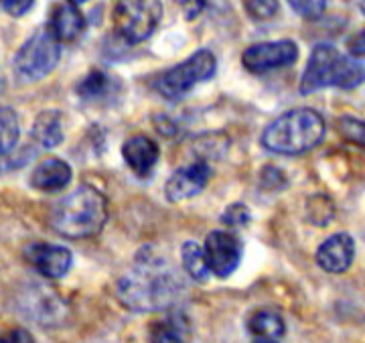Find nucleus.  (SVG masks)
I'll return each instance as SVG.
<instances>
[{"instance_id": "20", "label": "nucleus", "mask_w": 365, "mask_h": 343, "mask_svg": "<svg viewBox=\"0 0 365 343\" xmlns=\"http://www.w3.org/2000/svg\"><path fill=\"white\" fill-rule=\"evenodd\" d=\"M182 270L189 278L197 282H205L209 278V268L203 256V248L197 242H185L181 248Z\"/></svg>"}, {"instance_id": "8", "label": "nucleus", "mask_w": 365, "mask_h": 343, "mask_svg": "<svg viewBox=\"0 0 365 343\" xmlns=\"http://www.w3.org/2000/svg\"><path fill=\"white\" fill-rule=\"evenodd\" d=\"M203 256L209 272L217 278H227L242 262V240L234 232L215 230L205 237Z\"/></svg>"}, {"instance_id": "25", "label": "nucleus", "mask_w": 365, "mask_h": 343, "mask_svg": "<svg viewBox=\"0 0 365 343\" xmlns=\"http://www.w3.org/2000/svg\"><path fill=\"white\" fill-rule=\"evenodd\" d=\"M244 6H246V13L256 21H266L278 11V2H270V0H266V2H244Z\"/></svg>"}, {"instance_id": "23", "label": "nucleus", "mask_w": 365, "mask_h": 343, "mask_svg": "<svg viewBox=\"0 0 365 343\" xmlns=\"http://www.w3.org/2000/svg\"><path fill=\"white\" fill-rule=\"evenodd\" d=\"M250 217L252 213L244 203H234L222 213V222L227 227H244L250 222Z\"/></svg>"}, {"instance_id": "2", "label": "nucleus", "mask_w": 365, "mask_h": 343, "mask_svg": "<svg viewBox=\"0 0 365 343\" xmlns=\"http://www.w3.org/2000/svg\"><path fill=\"white\" fill-rule=\"evenodd\" d=\"M108 222V199L91 187L81 185L69 195L61 198L51 208L49 224L59 236L69 240H83L102 232Z\"/></svg>"}, {"instance_id": "18", "label": "nucleus", "mask_w": 365, "mask_h": 343, "mask_svg": "<svg viewBox=\"0 0 365 343\" xmlns=\"http://www.w3.org/2000/svg\"><path fill=\"white\" fill-rule=\"evenodd\" d=\"M116 90L118 83L114 81V78L110 73L102 71V69H91L76 88L79 98L86 100V102H98V100L112 98Z\"/></svg>"}, {"instance_id": "4", "label": "nucleus", "mask_w": 365, "mask_h": 343, "mask_svg": "<svg viewBox=\"0 0 365 343\" xmlns=\"http://www.w3.org/2000/svg\"><path fill=\"white\" fill-rule=\"evenodd\" d=\"M365 81V67L331 45H314L309 63L300 78V93H313L321 88L353 90Z\"/></svg>"}, {"instance_id": "17", "label": "nucleus", "mask_w": 365, "mask_h": 343, "mask_svg": "<svg viewBox=\"0 0 365 343\" xmlns=\"http://www.w3.org/2000/svg\"><path fill=\"white\" fill-rule=\"evenodd\" d=\"M33 140L41 148H55L63 140V128H61V114L57 110H45L33 122L31 128Z\"/></svg>"}, {"instance_id": "11", "label": "nucleus", "mask_w": 365, "mask_h": 343, "mask_svg": "<svg viewBox=\"0 0 365 343\" xmlns=\"http://www.w3.org/2000/svg\"><path fill=\"white\" fill-rule=\"evenodd\" d=\"M26 262L31 264L41 277L45 278H61L66 277L71 268V252L57 246V244H49V242H33L25 248Z\"/></svg>"}, {"instance_id": "29", "label": "nucleus", "mask_w": 365, "mask_h": 343, "mask_svg": "<svg viewBox=\"0 0 365 343\" xmlns=\"http://www.w3.org/2000/svg\"><path fill=\"white\" fill-rule=\"evenodd\" d=\"M359 9H361V13L365 14V2H359Z\"/></svg>"}, {"instance_id": "19", "label": "nucleus", "mask_w": 365, "mask_h": 343, "mask_svg": "<svg viewBox=\"0 0 365 343\" xmlns=\"http://www.w3.org/2000/svg\"><path fill=\"white\" fill-rule=\"evenodd\" d=\"M248 331L258 339L276 342L278 337L284 335L287 325H284V319L272 309H258L250 315Z\"/></svg>"}, {"instance_id": "1", "label": "nucleus", "mask_w": 365, "mask_h": 343, "mask_svg": "<svg viewBox=\"0 0 365 343\" xmlns=\"http://www.w3.org/2000/svg\"><path fill=\"white\" fill-rule=\"evenodd\" d=\"M185 289L181 270L157 248L144 246L130 268L118 278L116 297L130 311L153 313L175 307L182 299Z\"/></svg>"}, {"instance_id": "26", "label": "nucleus", "mask_w": 365, "mask_h": 343, "mask_svg": "<svg viewBox=\"0 0 365 343\" xmlns=\"http://www.w3.org/2000/svg\"><path fill=\"white\" fill-rule=\"evenodd\" d=\"M0 343H35V337L23 327H13L0 333Z\"/></svg>"}, {"instance_id": "22", "label": "nucleus", "mask_w": 365, "mask_h": 343, "mask_svg": "<svg viewBox=\"0 0 365 343\" xmlns=\"http://www.w3.org/2000/svg\"><path fill=\"white\" fill-rule=\"evenodd\" d=\"M337 130L347 143L365 148V120L355 118V116H341L337 120Z\"/></svg>"}, {"instance_id": "5", "label": "nucleus", "mask_w": 365, "mask_h": 343, "mask_svg": "<svg viewBox=\"0 0 365 343\" xmlns=\"http://www.w3.org/2000/svg\"><path fill=\"white\" fill-rule=\"evenodd\" d=\"M61 57V43L47 31L39 29L21 45L13 59V69L21 81H37L49 76Z\"/></svg>"}, {"instance_id": "21", "label": "nucleus", "mask_w": 365, "mask_h": 343, "mask_svg": "<svg viewBox=\"0 0 365 343\" xmlns=\"http://www.w3.org/2000/svg\"><path fill=\"white\" fill-rule=\"evenodd\" d=\"M19 134H21V126H19L16 112L9 106L0 104V157L9 155L16 146Z\"/></svg>"}, {"instance_id": "7", "label": "nucleus", "mask_w": 365, "mask_h": 343, "mask_svg": "<svg viewBox=\"0 0 365 343\" xmlns=\"http://www.w3.org/2000/svg\"><path fill=\"white\" fill-rule=\"evenodd\" d=\"M163 16V6L155 0H130L118 2L114 9V33L126 45L146 41L155 31Z\"/></svg>"}, {"instance_id": "9", "label": "nucleus", "mask_w": 365, "mask_h": 343, "mask_svg": "<svg viewBox=\"0 0 365 343\" xmlns=\"http://www.w3.org/2000/svg\"><path fill=\"white\" fill-rule=\"evenodd\" d=\"M299 57V47L294 41H268L250 45L242 53V63L252 73H266L278 67L292 66Z\"/></svg>"}, {"instance_id": "16", "label": "nucleus", "mask_w": 365, "mask_h": 343, "mask_svg": "<svg viewBox=\"0 0 365 343\" xmlns=\"http://www.w3.org/2000/svg\"><path fill=\"white\" fill-rule=\"evenodd\" d=\"M191 323L182 311H169L157 319L148 329L150 343H189Z\"/></svg>"}, {"instance_id": "15", "label": "nucleus", "mask_w": 365, "mask_h": 343, "mask_svg": "<svg viewBox=\"0 0 365 343\" xmlns=\"http://www.w3.org/2000/svg\"><path fill=\"white\" fill-rule=\"evenodd\" d=\"M71 181V167L57 157H47L31 173V185L39 191L53 193L66 189Z\"/></svg>"}, {"instance_id": "30", "label": "nucleus", "mask_w": 365, "mask_h": 343, "mask_svg": "<svg viewBox=\"0 0 365 343\" xmlns=\"http://www.w3.org/2000/svg\"><path fill=\"white\" fill-rule=\"evenodd\" d=\"M256 343H276V342H266V339H256Z\"/></svg>"}, {"instance_id": "12", "label": "nucleus", "mask_w": 365, "mask_h": 343, "mask_svg": "<svg viewBox=\"0 0 365 343\" xmlns=\"http://www.w3.org/2000/svg\"><path fill=\"white\" fill-rule=\"evenodd\" d=\"M317 264L331 275H341L351 266L355 258V242L349 234L339 232L327 237L325 242L317 248Z\"/></svg>"}, {"instance_id": "27", "label": "nucleus", "mask_w": 365, "mask_h": 343, "mask_svg": "<svg viewBox=\"0 0 365 343\" xmlns=\"http://www.w3.org/2000/svg\"><path fill=\"white\" fill-rule=\"evenodd\" d=\"M0 6L9 14H13V16H23V14L33 9V2L31 0H2Z\"/></svg>"}, {"instance_id": "24", "label": "nucleus", "mask_w": 365, "mask_h": 343, "mask_svg": "<svg viewBox=\"0 0 365 343\" xmlns=\"http://www.w3.org/2000/svg\"><path fill=\"white\" fill-rule=\"evenodd\" d=\"M292 6V11L297 14H300L302 19H319L321 14L325 13V4L327 2H321V0H311V2H299V0H292L288 2Z\"/></svg>"}, {"instance_id": "13", "label": "nucleus", "mask_w": 365, "mask_h": 343, "mask_svg": "<svg viewBox=\"0 0 365 343\" xmlns=\"http://www.w3.org/2000/svg\"><path fill=\"white\" fill-rule=\"evenodd\" d=\"M83 26H86V21H83V14H81L76 2H59L51 9L47 31L59 43L78 39Z\"/></svg>"}, {"instance_id": "28", "label": "nucleus", "mask_w": 365, "mask_h": 343, "mask_svg": "<svg viewBox=\"0 0 365 343\" xmlns=\"http://www.w3.org/2000/svg\"><path fill=\"white\" fill-rule=\"evenodd\" d=\"M349 57H365V29H361L351 41H349Z\"/></svg>"}, {"instance_id": "6", "label": "nucleus", "mask_w": 365, "mask_h": 343, "mask_svg": "<svg viewBox=\"0 0 365 343\" xmlns=\"http://www.w3.org/2000/svg\"><path fill=\"white\" fill-rule=\"evenodd\" d=\"M215 69H217L215 55L209 49H199L189 59L158 76L157 92L167 100H179L191 92L197 83L213 78Z\"/></svg>"}, {"instance_id": "10", "label": "nucleus", "mask_w": 365, "mask_h": 343, "mask_svg": "<svg viewBox=\"0 0 365 343\" xmlns=\"http://www.w3.org/2000/svg\"><path fill=\"white\" fill-rule=\"evenodd\" d=\"M211 177V167L205 160L193 158L189 165H182L169 177L165 185V195L169 201H182L201 193Z\"/></svg>"}, {"instance_id": "14", "label": "nucleus", "mask_w": 365, "mask_h": 343, "mask_svg": "<svg viewBox=\"0 0 365 343\" xmlns=\"http://www.w3.org/2000/svg\"><path fill=\"white\" fill-rule=\"evenodd\" d=\"M158 155H160V150H158L157 143L144 134L130 136L122 146V157L138 177H144L153 171V167L157 165Z\"/></svg>"}, {"instance_id": "3", "label": "nucleus", "mask_w": 365, "mask_h": 343, "mask_svg": "<svg viewBox=\"0 0 365 343\" xmlns=\"http://www.w3.org/2000/svg\"><path fill=\"white\" fill-rule=\"evenodd\" d=\"M325 118L313 108H294L272 120L262 132V145L270 153L297 157L313 150L325 138Z\"/></svg>"}]
</instances>
